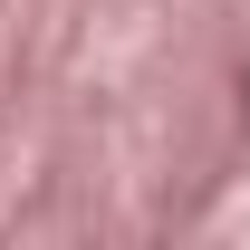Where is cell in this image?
I'll return each mask as SVG.
<instances>
[{
    "instance_id": "1",
    "label": "cell",
    "mask_w": 250,
    "mask_h": 250,
    "mask_svg": "<svg viewBox=\"0 0 250 250\" xmlns=\"http://www.w3.org/2000/svg\"><path fill=\"white\" fill-rule=\"evenodd\" d=\"M241 125H250V67H241Z\"/></svg>"
}]
</instances>
